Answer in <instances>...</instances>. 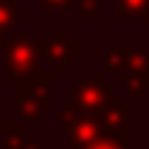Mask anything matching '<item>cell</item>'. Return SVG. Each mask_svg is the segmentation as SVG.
<instances>
[{"instance_id": "obj_1", "label": "cell", "mask_w": 149, "mask_h": 149, "mask_svg": "<svg viewBox=\"0 0 149 149\" xmlns=\"http://www.w3.org/2000/svg\"><path fill=\"white\" fill-rule=\"evenodd\" d=\"M36 61H39L36 44L28 39H14L8 47V58H6V64H8V80L6 83H11V77H17V74H28L36 66Z\"/></svg>"}, {"instance_id": "obj_2", "label": "cell", "mask_w": 149, "mask_h": 149, "mask_svg": "<svg viewBox=\"0 0 149 149\" xmlns=\"http://www.w3.org/2000/svg\"><path fill=\"white\" fill-rule=\"evenodd\" d=\"M108 105V88L97 80L86 77L77 88L72 91V108H83V111H100Z\"/></svg>"}, {"instance_id": "obj_3", "label": "cell", "mask_w": 149, "mask_h": 149, "mask_svg": "<svg viewBox=\"0 0 149 149\" xmlns=\"http://www.w3.org/2000/svg\"><path fill=\"white\" fill-rule=\"evenodd\" d=\"M47 53H50V58H53L55 69L64 72V69H66V61H69V55L74 53V42H72V39H66V36H55L53 42L47 44Z\"/></svg>"}, {"instance_id": "obj_4", "label": "cell", "mask_w": 149, "mask_h": 149, "mask_svg": "<svg viewBox=\"0 0 149 149\" xmlns=\"http://www.w3.org/2000/svg\"><path fill=\"white\" fill-rule=\"evenodd\" d=\"M86 149H127V146L119 144V141H113V138H97V141H91Z\"/></svg>"}, {"instance_id": "obj_5", "label": "cell", "mask_w": 149, "mask_h": 149, "mask_svg": "<svg viewBox=\"0 0 149 149\" xmlns=\"http://www.w3.org/2000/svg\"><path fill=\"white\" fill-rule=\"evenodd\" d=\"M47 6H55V8H66V6H72V0H47Z\"/></svg>"}]
</instances>
